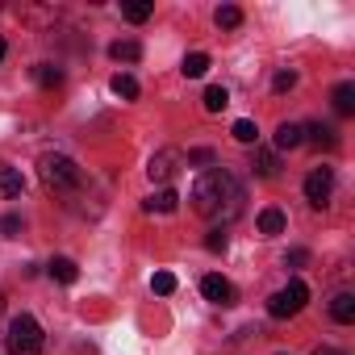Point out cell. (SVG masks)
I'll list each match as a JSON object with an SVG mask.
<instances>
[{
    "mask_svg": "<svg viewBox=\"0 0 355 355\" xmlns=\"http://www.w3.org/2000/svg\"><path fill=\"white\" fill-rule=\"evenodd\" d=\"M305 142H313V146H338V134H334V125H322V121H313V125H305Z\"/></svg>",
    "mask_w": 355,
    "mask_h": 355,
    "instance_id": "4fadbf2b",
    "label": "cell"
},
{
    "mask_svg": "<svg viewBox=\"0 0 355 355\" xmlns=\"http://www.w3.org/2000/svg\"><path fill=\"white\" fill-rule=\"evenodd\" d=\"M330 197H334V171H330V167H313V171L305 175V201H309L313 209H326Z\"/></svg>",
    "mask_w": 355,
    "mask_h": 355,
    "instance_id": "5b68a950",
    "label": "cell"
},
{
    "mask_svg": "<svg viewBox=\"0 0 355 355\" xmlns=\"http://www.w3.org/2000/svg\"><path fill=\"white\" fill-rule=\"evenodd\" d=\"M5 51H9V46H5V38H0V63H5Z\"/></svg>",
    "mask_w": 355,
    "mask_h": 355,
    "instance_id": "1f68e13d",
    "label": "cell"
},
{
    "mask_svg": "<svg viewBox=\"0 0 355 355\" xmlns=\"http://www.w3.org/2000/svg\"><path fill=\"white\" fill-rule=\"evenodd\" d=\"M150 13H155L150 0H130V5H121V17H125V21H134V26H142Z\"/></svg>",
    "mask_w": 355,
    "mask_h": 355,
    "instance_id": "2e32d148",
    "label": "cell"
},
{
    "mask_svg": "<svg viewBox=\"0 0 355 355\" xmlns=\"http://www.w3.org/2000/svg\"><path fill=\"white\" fill-rule=\"evenodd\" d=\"M9 355H42V326L30 313H17L9 322Z\"/></svg>",
    "mask_w": 355,
    "mask_h": 355,
    "instance_id": "3957f363",
    "label": "cell"
},
{
    "mask_svg": "<svg viewBox=\"0 0 355 355\" xmlns=\"http://www.w3.org/2000/svg\"><path fill=\"white\" fill-rule=\"evenodd\" d=\"M38 175H42V184L55 189V193H71V189H80V180H84V171L76 167V159H67V155H59V150H46V155L38 159Z\"/></svg>",
    "mask_w": 355,
    "mask_h": 355,
    "instance_id": "7a4b0ae2",
    "label": "cell"
},
{
    "mask_svg": "<svg viewBox=\"0 0 355 355\" xmlns=\"http://www.w3.org/2000/svg\"><path fill=\"white\" fill-rule=\"evenodd\" d=\"M214 21H218L222 30H239V26H243V9H234V5H222V9L214 13Z\"/></svg>",
    "mask_w": 355,
    "mask_h": 355,
    "instance_id": "ffe728a7",
    "label": "cell"
},
{
    "mask_svg": "<svg viewBox=\"0 0 355 355\" xmlns=\"http://www.w3.org/2000/svg\"><path fill=\"white\" fill-rule=\"evenodd\" d=\"M189 163H201L205 167V163H214V150H205V146L201 150H189Z\"/></svg>",
    "mask_w": 355,
    "mask_h": 355,
    "instance_id": "f546056e",
    "label": "cell"
},
{
    "mask_svg": "<svg viewBox=\"0 0 355 355\" xmlns=\"http://www.w3.org/2000/svg\"><path fill=\"white\" fill-rule=\"evenodd\" d=\"M313 355H347V351H338V347H318Z\"/></svg>",
    "mask_w": 355,
    "mask_h": 355,
    "instance_id": "4dcf8cb0",
    "label": "cell"
},
{
    "mask_svg": "<svg viewBox=\"0 0 355 355\" xmlns=\"http://www.w3.org/2000/svg\"><path fill=\"white\" fill-rule=\"evenodd\" d=\"M205 71H209V55H201V51H197V55H189V59H184V76H189V80H201Z\"/></svg>",
    "mask_w": 355,
    "mask_h": 355,
    "instance_id": "7402d4cb",
    "label": "cell"
},
{
    "mask_svg": "<svg viewBox=\"0 0 355 355\" xmlns=\"http://www.w3.org/2000/svg\"><path fill=\"white\" fill-rule=\"evenodd\" d=\"M301 142H305V125L284 121V125L276 130V150H293V146H301Z\"/></svg>",
    "mask_w": 355,
    "mask_h": 355,
    "instance_id": "7c38bea8",
    "label": "cell"
},
{
    "mask_svg": "<svg viewBox=\"0 0 355 355\" xmlns=\"http://www.w3.org/2000/svg\"><path fill=\"white\" fill-rule=\"evenodd\" d=\"M243 184L234 180V171L226 167H209L201 180L193 184V209L209 222H230L243 214Z\"/></svg>",
    "mask_w": 355,
    "mask_h": 355,
    "instance_id": "6da1fadb",
    "label": "cell"
},
{
    "mask_svg": "<svg viewBox=\"0 0 355 355\" xmlns=\"http://www.w3.org/2000/svg\"><path fill=\"white\" fill-rule=\"evenodd\" d=\"M109 55H113L117 63H138V59H142V46H138V42H113Z\"/></svg>",
    "mask_w": 355,
    "mask_h": 355,
    "instance_id": "d6986e66",
    "label": "cell"
},
{
    "mask_svg": "<svg viewBox=\"0 0 355 355\" xmlns=\"http://www.w3.org/2000/svg\"><path fill=\"white\" fill-rule=\"evenodd\" d=\"M201 293H205V301H214V305H234L239 301V293H234V284L226 280V276H218V272H209L205 280H201Z\"/></svg>",
    "mask_w": 355,
    "mask_h": 355,
    "instance_id": "52a82bcc",
    "label": "cell"
},
{
    "mask_svg": "<svg viewBox=\"0 0 355 355\" xmlns=\"http://www.w3.org/2000/svg\"><path fill=\"white\" fill-rule=\"evenodd\" d=\"M205 247H209L214 255H218V251H226V234H222V230H214V234L205 239Z\"/></svg>",
    "mask_w": 355,
    "mask_h": 355,
    "instance_id": "83f0119b",
    "label": "cell"
},
{
    "mask_svg": "<svg viewBox=\"0 0 355 355\" xmlns=\"http://www.w3.org/2000/svg\"><path fill=\"white\" fill-rule=\"evenodd\" d=\"M330 101H334V113H338V117H351V113H355V84L343 80V84L330 92Z\"/></svg>",
    "mask_w": 355,
    "mask_h": 355,
    "instance_id": "30bf717a",
    "label": "cell"
},
{
    "mask_svg": "<svg viewBox=\"0 0 355 355\" xmlns=\"http://www.w3.org/2000/svg\"><path fill=\"white\" fill-rule=\"evenodd\" d=\"M251 171L259 175V180H276V175H280V159H276V150H255Z\"/></svg>",
    "mask_w": 355,
    "mask_h": 355,
    "instance_id": "9c48e42d",
    "label": "cell"
},
{
    "mask_svg": "<svg viewBox=\"0 0 355 355\" xmlns=\"http://www.w3.org/2000/svg\"><path fill=\"white\" fill-rule=\"evenodd\" d=\"M0 313H5V293H0Z\"/></svg>",
    "mask_w": 355,
    "mask_h": 355,
    "instance_id": "d6a6232c",
    "label": "cell"
},
{
    "mask_svg": "<svg viewBox=\"0 0 355 355\" xmlns=\"http://www.w3.org/2000/svg\"><path fill=\"white\" fill-rule=\"evenodd\" d=\"M284 263H288V268H305V263H309V251H305V247H293V251L284 255Z\"/></svg>",
    "mask_w": 355,
    "mask_h": 355,
    "instance_id": "4316f807",
    "label": "cell"
},
{
    "mask_svg": "<svg viewBox=\"0 0 355 355\" xmlns=\"http://www.w3.org/2000/svg\"><path fill=\"white\" fill-rule=\"evenodd\" d=\"M0 230H5V234H17V230H21V218H17V214H5V222H0Z\"/></svg>",
    "mask_w": 355,
    "mask_h": 355,
    "instance_id": "f1b7e54d",
    "label": "cell"
},
{
    "mask_svg": "<svg viewBox=\"0 0 355 355\" xmlns=\"http://www.w3.org/2000/svg\"><path fill=\"white\" fill-rule=\"evenodd\" d=\"M109 88H113V92H117L121 101H138V80H134V76H125V71H117Z\"/></svg>",
    "mask_w": 355,
    "mask_h": 355,
    "instance_id": "e0dca14e",
    "label": "cell"
},
{
    "mask_svg": "<svg viewBox=\"0 0 355 355\" xmlns=\"http://www.w3.org/2000/svg\"><path fill=\"white\" fill-rule=\"evenodd\" d=\"M330 318L338 326H351L355 322V293H334L330 297Z\"/></svg>",
    "mask_w": 355,
    "mask_h": 355,
    "instance_id": "ba28073f",
    "label": "cell"
},
{
    "mask_svg": "<svg viewBox=\"0 0 355 355\" xmlns=\"http://www.w3.org/2000/svg\"><path fill=\"white\" fill-rule=\"evenodd\" d=\"M34 76H38V84H42V88H59V84H63V71H59V67H51V63H38V67H34Z\"/></svg>",
    "mask_w": 355,
    "mask_h": 355,
    "instance_id": "603a6c76",
    "label": "cell"
},
{
    "mask_svg": "<svg viewBox=\"0 0 355 355\" xmlns=\"http://www.w3.org/2000/svg\"><path fill=\"white\" fill-rule=\"evenodd\" d=\"M180 163H184L180 150H175V146H163V150L150 155V167H146V171H150V180H155V184H171V180H175V171H180Z\"/></svg>",
    "mask_w": 355,
    "mask_h": 355,
    "instance_id": "8992f818",
    "label": "cell"
},
{
    "mask_svg": "<svg viewBox=\"0 0 355 355\" xmlns=\"http://www.w3.org/2000/svg\"><path fill=\"white\" fill-rule=\"evenodd\" d=\"M234 138H239V142H255V138H259L255 121H247V117H243V121H234Z\"/></svg>",
    "mask_w": 355,
    "mask_h": 355,
    "instance_id": "d4e9b609",
    "label": "cell"
},
{
    "mask_svg": "<svg viewBox=\"0 0 355 355\" xmlns=\"http://www.w3.org/2000/svg\"><path fill=\"white\" fill-rule=\"evenodd\" d=\"M305 301H309V288H305L301 280H288L280 293L268 297V313H272V318H297V313L305 309Z\"/></svg>",
    "mask_w": 355,
    "mask_h": 355,
    "instance_id": "277c9868",
    "label": "cell"
},
{
    "mask_svg": "<svg viewBox=\"0 0 355 355\" xmlns=\"http://www.w3.org/2000/svg\"><path fill=\"white\" fill-rule=\"evenodd\" d=\"M175 205H180V197H175L171 189H159L155 197H146V201H142V209H146V214H175Z\"/></svg>",
    "mask_w": 355,
    "mask_h": 355,
    "instance_id": "8fae6325",
    "label": "cell"
},
{
    "mask_svg": "<svg viewBox=\"0 0 355 355\" xmlns=\"http://www.w3.org/2000/svg\"><path fill=\"white\" fill-rule=\"evenodd\" d=\"M51 280H59V284H76V280H80V268H76V259H67V255L51 259Z\"/></svg>",
    "mask_w": 355,
    "mask_h": 355,
    "instance_id": "5bb4252c",
    "label": "cell"
},
{
    "mask_svg": "<svg viewBox=\"0 0 355 355\" xmlns=\"http://www.w3.org/2000/svg\"><path fill=\"white\" fill-rule=\"evenodd\" d=\"M284 226H288V218H284L280 209H263V214H259V234H280Z\"/></svg>",
    "mask_w": 355,
    "mask_h": 355,
    "instance_id": "ac0fdd59",
    "label": "cell"
},
{
    "mask_svg": "<svg viewBox=\"0 0 355 355\" xmlns=\"http://www.w3.org/2000/svg\"><path fill=\"white\" fill-rule=\"evenodd\" d=\"M293 84H297V71H276V80H272V88H276V92H288Z\"/></svg>",
    "mask_w": 355,
    "mask_h": 355,
    "instance_id": "484cf974",
    "label": "cell"
},
{
    "mask_svg": "<svg viewBox=\"0 0 355 355\" xmlns=\"http://www.w3.org/2000/svg\"><path fill=\"white\" fill-rule=\"evenodd\" d=\"M150 288H155L159 297H167V293H175V276H171V272H155V280H150Z\"/></svg>",
    "mask_w": 355,
    "mask_h": 355,
    "instance_id": "cb8c5ba5",
    "label": "cell"
},
{
    "mask_svg": "<svg viewBox=\"0 0 355 355\" xmlns=\"http://www.w3.org/2000/svg\"><path fill=\"white\" fill-rule=\"evenodd\" d=\"M226 105H230V92H226L222 84H214V88H205V109H209V113H222Z\"/></svg>",
    "mask_w": 355,
    "mask_h": 355,
    "instance_id": "44dd1931",
    "label": "cell"
},
{
    "mask_svg": "<svg viewBox=\"0 0 355 355\" xmlns=\"http://www.w3.org/2000/svg\"><path fill=\"white\" fill-rule=\"evenodd\" d=\"M280 355H284V351H280Z\"/></svg>",
    "mask_w": 355,
    "mask_h": 355,
    "instance_id": "836d02e7",
    "label": "cell"
},
{
    "mask_svg": "<svg viewBox=\"0 0 355 355\" xmlns=\"http://www.w3.org/2000/svg\"><path fill=\"white\" fill-rule=\"evenodd\" d=\"M26 180H21V171L17 167H0V197H21Z\"/></svg>",
    "mask_w": 355,
    "mask_h": 355,
    "instance_id": "9a60e30c",
    "label": "cell"
}]
</instances>
